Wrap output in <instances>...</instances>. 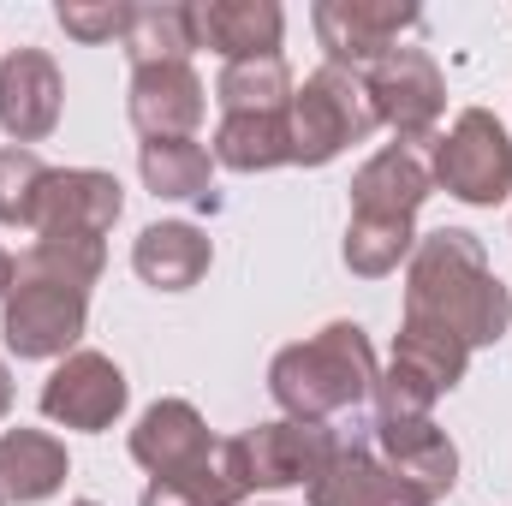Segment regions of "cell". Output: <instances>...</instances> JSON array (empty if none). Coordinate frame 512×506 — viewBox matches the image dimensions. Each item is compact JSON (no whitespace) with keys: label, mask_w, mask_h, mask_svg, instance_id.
<instances>
[{"label":"cell","mask_w":512,"mask_h":506,"mask_svg":"<svg viewBox=\"0 0 512 506\" xmlns=\"http://www.w3.org/2000/svg\"><path fill=\"white\" fill-rule=\"evenodd\" d=\"M405 316L459 334L471 352L477 346H495L507 334L512 292L495 280V268H489L477 233L441 227V233L417 239L411 268H405Z\"/></svg>","instance_id":"6da1fadb"},{"label":"cell","mask_w":512,"mask_h":506,"mask_svg":"<svg viewBox=\"0 0 512 506\" xmlns=\"http://www.w3.org/2000/svg\"><path fill=\"white\" fill-rule=\"evenodd\" d=\"M376 352H370V334L358 322H328L322 334L286 346L274 364H268V393L286 417L298 423H328L340 411H352L358 399L376 393Z\"/></svg>","instance_id":"7a4b0ae2"},{"label":"cell","mask_w":512,"mask_h":506,"mask_svg":"<svg viewBox=\"0 0 512 506\" xmlns=\"http://www.w3.org/2000/svg\"><path fill=\"white\" fill-rule=\"evenodd\" d=\"M465 364H471V346L459 334L405 316L399 322V340H393V364L376 376V393H370L376 399V417H387V423L429 417V405L465 381Z\"/></svg>","instance_id":"3957f363"},{"label":"cell","mask_w":512,"mask_h":506,"mask_svg":"<svg viewBox=\"0 0 512 506\" xmlns=\"http://www.w3.org/2000/svg\"><path fill=\"white\" fill-rule=\"evenodd\" d=\"M286 120H292V161L298 167H328L334 155H346L352 143H364L370 131L382 126L376 108H370L364 78L358 72H340V66L310 72L292 90Z\"/></svg>","instance_id":"277c9868"},{"label":"cell","mask_w":512,"mask_h":506,"mask_svg":"<svg viewBox=\"0 0 512 506\" xmlns=\"http://www.w3.org/2000/svg\"><path fill=\"white\" fill-rule=\"evenodd\" d=\"M90 322V292L42 274H18L0 298V340L12 358H72Z\"/></svg>","instance_id":"5b68a950"},{"label":"cell","mask_w":512,"mask_h":506,"mask_svg":"<svg viewBox=\"0 0 512 506\" xmlns=\"http://www.w3.org/2000/svg\"><path fill=\"white\" fill-rule=\"evenodd\" d=\"M435 185L453 191L459 203H501L512 191V137L489 108H465L447 137H435V161H429Z\"/></svg>","instance_id":"8992f818"},{"label":"cell","mask_w":512,"mask_h":506,"mask_svg":"<svg viewBox=\"0 0 512 506\" xmlns=\"http://www.w3.org/2000/svg\"><path fill=\"white\" fill-rule=\"evenodd\" d=\"M316 36L328 48V66L340 72H370L382 54H393V42L405 30H417V6L411 0H316Z\"/></svg>","instance_id":"52a82bcc"},{"label":"cell","mask_w":512,"mask_h":506,"mask_svg":"<svg viewBox=\"0 0 512 506\" xmlns=\"http://www.w3.org/2000/svg\"><path fill=\"white\" fill-rule=\"evenodd\" d=\"M364 90H370L376 120L399 131V143H423L435 131V120H441V108H447L441 66L423 48H393V54H382L364 72Z\"/></svg>","instance_id":"ba28073f"},{"label":"cell","mask_w":512,"mask_h":506,"mask_svg":"<svg viewBox=\"0 0 512 506\" xmlns=\"http://www.w3.org/2000/svg\"><path fill=\"white\" fill-rule=\"evenodd\" d=\"M340 435L328 423H298V417H274V423H256L251 435H239V453H245V477L256 489H310L322 477V465L334 459Z\"/></svg>","instance_id":"9c48e42d"},{"label":"cell","mask_w":512,"mask_h":506,"mask_svg":"<svg viewBox=\"0 0 512 506\" xmlns=\"http://www.w3.org/2000/svg\"><path fill=\"white\" fill-rule=\"evenodd\" d=\"M126 399L131 387L120 376V364L102 358V352H72L42 381V417L60 423V429H84V435H102L108 423H120Z\"/></svg>","instance_id":"30bf717a"},{"label":"cell","mask_w":512,"mask_h":506,"mask_svg":"<svg viewBox=\"0 0 512 506\" xmlns=\"http://www.w3.org/2000/svg\"><path fill=\"white\" fill-rule=\"evenodd\" d=\"M209 453H215V435H209V423L197 417L191 399H155V405L137 417V429H131V459H137L155 483H185V477H197V471L209 465Z\"/></svg>","instance_id":"8fae6325"},{"label":"cell","mask_w":512,"mask_h":506,"mask_svg":"<svg viewBox=\"0 0 512 506\" xmlns=\"http://www.w3.org/2000/svg\"><path fill=\"white\" fill-rule=\"evenodd\" d=\"M126 197L114 173L96 167H48L42 197H36V233H72V239H102L120 221Z\"/></svg>","instance_id":"7c38bea8"},{"label":"cell","mask_w":512,"mask_h":506,"mask_svg":"<svg viewBox=\"0 0 512 506\" xmlns=\"http://www.w3.org/2000/svg\"><path fill=\"white\" fill-rule=\"evenodd\" d=\"M60 66L42 54V48H12L0 60V131L24 149V143H42L48 131L60 126Z\"/></svg>","instance_id":"4fadbf2b"},{"label":"cell","mask_w":512,"mask_h":506,"mask_svg":"<svg viewBox=\"0 0 512 506\" xmlns=\"http://www.w3.org/2000/svg\"><path fill=\"white\" fill-rule=\"evenodd\" d=\"M310 506H435L423 489H411L399 471H387L370 441H340L322 477L310 483Z\"/></svg>","instance_id":"5bb4252c"},{"label":"cell","mask_w":512,"mask_h":506,"mask_svg":"<svg viewBox=\"0 0 512 506\" xmlns=\"http://www.w3.org/2000/svg\"><path fill=\"white\" fill-rule=\"evenodd\" d=\"M203 78L191 66H137L131 72V96L126 114L131 126L143 131V143H161V137H191L203 126Z\"/></svg>","instance_id":"9a60e30c"},{"label":"cell","mask_w":512,"mask_h":506,"mask_svg":"<svg viewBox=\"0 0 512 506\" xmlns=\"http://www.w3.org/2000/svg\"><path fill=\"white\" fill-rule=\"evenodd\" d=\"M370 447L382 453L387 471H399V477H405L411 489H423L429 501L453 495V483H459V447H453L447 429H435L429 417H405V423L376 417Z\"/></svg>","instance_id":"2e32d148"},{"label":"cell","mask_w":512,"mask_h":506,"mask_svg":"<svg viewBox=\"0 0 512 506\" xmlns=\"http://www.w3.org/2000/svg\"><path fill=\"white\" fill-rule=\"evenodd\" d=\"M286 36V12L274 0H203L197 6V48L233 60H274Z\"/></svg>","instance_id":"e0dca14e"},{"label":"cell","mask_w":512,"mask_h":506,"mask_svg":"<svg viewBox=\"0 0 512 506\" xmlns=\"http://www.w3.org/2000/svg\"><path fill=\"white\" fill-rule=\"evenodd\" d=\"M435 191L429 161L411 143H393L382 155H370L352 179V215H387V221H411Z\"/></svg>","instance_id":"ac0fdd59"},{"label":"cell","mask_w":512,"mask_h":506,"mask_svg":"<svg viewBox=\"0 0 512 506\" xmlns=\"http://www.w3.org/2000/svg\"><path fill=\"white\" fill-rule=\"evenodd\" d=\"M209 233L203 227H191V221H155V227H143L137 233V245H131V268H137V280H149V286H161V292H185V286H197L203 274H209Z\"/></svg>","instance_id":"d6986e66"},{"label":"cell","mask_w":512,"mask_h":506,"mask_svg":"<svg viewBox=\"0 0 512 506\" xmlns=\"http://www.w3.org/2000/svg\"><path fill=\"white\" fill-rule=\"evenodd\" d=\"M66 441H54L48 429H6L0 435V501L36 506L66 483Z\"/></svg>","instance_id":"ffe728a7"},{"label":"cell","mask_w":512,"mask_h":506,"mask_svg":"<svg viewBox=\"0 0 512 506\" xmlns=\"http://www.w3.org/2000/svg\"><path fill=\"white\" fill-rule=\"evenodd\" d=\"M126 54H131V72L137 66H191V54H197V6H185V0L131 6Z\"/></svg>","instance_id":"44dd1931"},{"label":"cell","mask_w":512,"mask_h":506,"mask_svg":"<svg viewBox=\"0 0 512 506\" xmlns=\"http://www.w3.org/2000/svg\"><path fill=\"white\" fill-rule=\"evenodd\" d=\"M137 173L155 197L167 203H215L209 197V179H215V155L191 137H161V143H143L137 149Z\"/></svg>","instance_id":"7402d4cb"},{"label":"cell","mask_w":512,"mask_h":506,"mask_svg":"<svg viewBox=\"0 0 512 506\" xmlns=\"http://www.w3.org/2000/svg\"><path fill=\"white\" fill-rule=\"evenodd\" d=\"M215 161L233 173H268L292 161V120L280 114H221L215 131Z\"/></svg>","instance_id":"603a6c76"},{"label":"cell","mask_w":512,"mask_h":506,"mask_svg":"<svg viewBox=\"0 0 512 506\" xmlns=\"http://www.w3.org/2000/svg\"><path fill=\"white\" fill-rule=\"evenodd\" d=\"M215 102H221V114H280L292 102V72L280 54L274 60H233V66H221Z\"/></svg>","instance_id":"cb8c5ba5"},{"label":"cell","mask_w":512,"mask_h":506,"mask_svg":"<svg viewBox=\"0 0 512 506\" xmlns=\"http://www.w3.org/2000/svg\"><path fill=\"white\" fill-rule=\"evenodd\" d=\"M411 251H417L411 221L352 215V227H346V268H352V274H364V280H382V274H393V268H399Z\"/></svg>","instance_id":"d4e9b609"},{"label":"cell","mask_w":512,"mask_h":506,"mask_svg":"<svg viewBox=\"0 0 512 506\" xmlns=\"http://www.w3.org/2000/svg\"><path fill=\"white\" fill-rule=\"evenodd\" d=\"M102 239H72V233H36V245L24 251L18 262V274H42V280H66V286H96V274H102Z\"/></svg>","instance_id":"484cf974"},{"label":"cell","mask_w":512,"mask_h":506,"mask_svg":"<svg viewBox=\"0 0 512 506\" xmlns=\"http://www.w3.org/2000/svg\"><path fill=\"white\" fill-rule=\"evenodd\" d=\"M42 155L36 149H0V227H36V197H42Z\"/></svg>","instance_id":"4316f807"},{"label":"cell","mask_w":512,"mask_h":506,"mask_svg":"<svg viewBox=\"0 0 512 506\" xmlns=\"http://www.w3.org/2000/svg\"><path fill=\"white\" fill-rule=\"evenodd\" d=\"M60 30L78 36V42H126L131 30V6L126 0H102V6H78V0H60Z\"/></svg>","instance_id":"83f0119b"},{"label":"cell","mask_w":512,"mask_h":506,"mask_svg":"<svg viewBox=\"0 0 512 506\" xmlns=\"http://www.w3.org/2000/svg\"><path fill=\"white\" fill-rule=\"evenodd\" d=\"M137 506H209V501H203V495H191L185 483H149Z\"/></svg>","instance_id":"f1b7e54d"},{"label":"cell","mask_w":512,"mask_h":506,"mask_svg":"<svg viewBox=\"0 0 512 506\" xmlns=\"http://www.w3.org/2000/svg\"><path fill=\"white\" fill-rule=\"evenodd\" d=\"M12 280H18V262H12V256L0 251V298H6V292H12Z\"/></svg>","instance_id":"f546056e"},{"label":"cell","mask_w":512,"mask_h":506,"mask_svg":"<svg viewBox=\"0 0 512 506\" xmlns=\"http://www.w3.org/2000/svg\"><path fill=\"white\" fill-rule=\"evenodd\" d=\"M6 411H12V370L0 364V417H6Z\"/></svg>","instance_id":"4dcf8cb0"},{"label":"cell","mask_w":512,"mask_h":506,"mask_svg":"<svg viewBox=\"0 0 512 506\" xmlns=\"http://www.w3.org/2000/svg\"><path fill=\"white\" fill-rule=\"evenodd\" d=\"M72 506H96V501H72Z\"/></svg>","instance_id":"1f68e13d"},{"label":"cell","mask_w":512,"mask_h":506,"mask_svg":"<svg viewBox=\"0 0 512 506\" xmlns=\"http://www.w3.org/2000/svg\"><path fill=\"white\" fill-rule=\"evenodd\" d=\"M245 506H251V501H245Z\"/></svg>","instance_id":"d6a6232c"}]
</instances>
